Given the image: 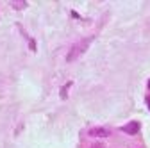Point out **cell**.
Instances as JSON below:
<instances>
[{
  "label": "cell",
  "mask_w": 150,
  "mask_h": 148,
  "mask_svg": "<svg viewBox=\"0 0 150 148\" xmlns=\"http://www.w3.org/2000/svg\"><path fill=\"white\" fill-rule=\"evenodd\" d=\"M122 130H123V132H127V134H138V132H139V123H138V121H132V123L125 125Z\"/></svg>",
  "instance_id": "7a4b0ae2"
},
{
  "label": "cell",
  "mask_w": 150,
  "mask_h": 148,
  "mask_svg": "<svg viewBox=\"0 0 150 148\" xmlns=\"http://www.w3.org/2000/svg\"><path fill=\"white\" fill-rule=\"evenodd\" d=\"M93 134H97V136H107L109 132H107V130H104V128H102V130H93Z\"/></svg>",
  "instance_id": "3957f363"
},
{
  "label": "cell",
  "mask_w": 150,
  "mask_h": 148,
  "mask_svg": "<svg viewBox=\"0 0 150 148\" xmlns=\"http://www.w3.org/2000/svg\"><path fill=\"white\" fill-rule=\"evenodd\" d=\"M146 102H148V107H150V97H146Z\"/></svg>",
  "instance_id": "277c9868"
},
{
  "label": "cell",
  "mask_w": 150,
  "mask_h": 148,
  "mask_svg": "<svg viewBox=\"0 0 150 148\" xmlns=\"http://www.w3.org/2000/svg\"><path fill=\"white\" fill-rule=\"evenodd\" d=\"M148 87H150V82H148Z\"/></svg>",
  "instance_id": "5b68a950"
},
{
  "label": "cell",
  "mask_w": 150,
  "mask_h": 148,
  "mask_svg": "<svg viewBox=\"0 0 150 148\" xmlns=\"http://www.w3.org/2000/svg\"><path fill=\"white\" fill-rule=\"evenodd\" d=\"M91 43V38H86V39H82V41H79V43H75L73 45V48L70 50V54H68V57H66V61L68 63H73L75 59H79L81 55H82V52L88 48V45Z\"/></svg>",
  "instance_id": "6da1fadb"
}]
</instances>
